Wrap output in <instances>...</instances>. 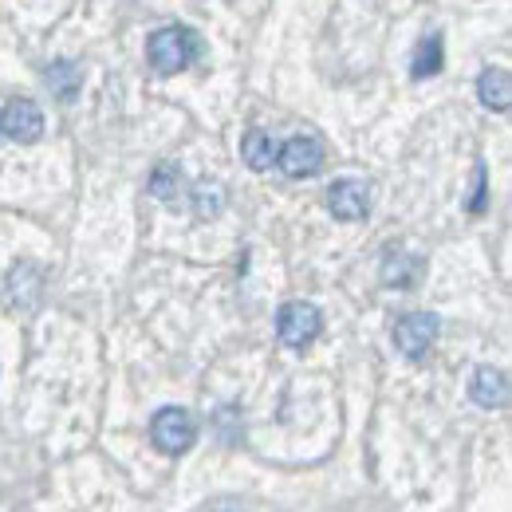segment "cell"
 <instances>
[{
  "label": "cell",
  "instance_id": "obj_1",
  "mask_svg": "<svg viewBox=\"0 0 512 512\" xmlns=\"http://www.w3.org/2000/svg\"><path fill=\"white\" fill-rule=\"evenodd\" d=\"M193 56H197V36H193L190 28H182V24L158 28V32H150V40H146V60H150V67H154L158 75H178V71H186V67L193 64Z\"/></svg>",
  "mask_w": 512,
  "mask_h": 512
},
{
  "label": "cell",
  "instance_id": "obj_2",
  "mask_svg": "<svg viewBox=\"0 0 512 512\" xmlns=\"http://www.w3.org/2000/svg\"><path fill=\"white\" fill-rule=\"evenodd\" d=\"M150 442L162 449V453H170V457L186 453L197 442V422L190 418V410H182V406L158 410L154 422H150Z\"/></svg>",
  "mask_w": 512,
  "mask_h": 512
},
{
  "label": "cell",
  "instance_id": "obj_3",
  "mask_svg": "<svg viewBox=\"0 0 512 512\" xmlns=\"http://www.w3.org/2000/svg\"><path fill=\"white\" fill-rule=\"evenodd\" d=\"M320 327H323L320 308H316V304H304V300L284 304L280 316H276V335H280V343L292 347V351L308 347V343L320 335Z\"/></svg>",
  "mask_w": 512,
  "mask_h": 512
},
{
  "label": "cell",
  "instance_id": "obj_4",
  "mask_svg": "<svg viewBox=\"0 0 512 512\" xmlns=\"http://www.w3.org/2000/svg\"><path fill=\"white\" fill-rule=\"evenodd\" d=\"M276 166L288 178H312L323 170V142L312 134H296L284 146H276Z\"/></svg>",
  "mask_w": 512,
  "mask_h": 512
},
{
  "label": "cell",
  "instance_id": "obj_5",
  "mask_svg": "<svg viewBox=\"0 0 512 512\" xmlns=\"http://www.w3.org/2000/svg\"><path fill=\"white\" fill-rule=\"evenodd\" d=\"M438 339V316L430 312H410L394 323V347L406 355V359H422Z\"/></svg>",
  "mask_w": 512,
  "mask_h": 512
},
{
  "label": "cell",
  "instance_id": "obj_6",
  "mask_svg": "<svg viewBox=\"0 0 512 512\" xmlns=\"http://www.w3.org/2000/svg\"><path fill=\"white\" fill-rule=\"evenodd\" d=\"M0 130L12 138V142H40V134H44V115H40V107L32 103V99H12L8 107H4V115H0Z\"/></svg>",
  "mask_w": 512,
  "mask_h": 512
},
{
  "label": "cell",
  "instance_id": "obj_7",
  "mask_svg": "<svg viewBox=\"0 0 512 512\" xmlns=\"http://www.w3.org/2000/svg\"><path fill=\"white\" fill-rule=\"evenodd\" d=\"M327 209L339 217V221H363L371 213V186L367 182H355V178H343L327 190Z\"/></svg>",
  "mask_w": 512,
  "mask_h": 512
},
{
  "label": "cell",
  "instance_id": "obj_8",
  "mask_svg": "<svg viewBox=\"0 0 512 512\" xmlns=\"http://www.w3.org/2000/svg\"><path fill=\"white\" fill-rule=\"evenodd\" d=\"M469 394H473V402H477V406L497 410V406H505V402H509V379H505V371H497V367H481V371L473 375Z\"/></svg>",
  "mask_w": 512,
  "mask_h": 512
},
{
  "label": "cell",
  "instance_id": "obj_9",
  "mask_svg": "<svg viewBox=\"0 0 512 512\" xmlns=\"http://www.w3.org/2000/svg\"><path fill=\"white\" fill-rule=\"evenodd\" d=\"M477 95H481V103L489 107V111H509L512 103V79L505 67H485L481 71V79H477Z\"/></svg>",
  "mask_w": 512,
  "mask_h": 512
},
{
  "label": "cell",
  "instance_id": "obj_10",
  "mask_svg": "<svg viewBox=\"0 0 512 512\" xmlns=\"http://www.w3.org/2000/svg\"><path fill=\"white\" fill-rule=\"evenodd\" d=\"M422 276V260L410 253H390L383 260V284L386 288H414Z\"/></svg>",
  "mask_w": 512,
  "mask_h": 512
},
{
  "label": "cell",
  "instance_id": "obj_11",
  "mask_svg": "<svg viewBox=\"0 0 512 512\" xmlns=\"http://www.w3.org/2000/svg\"><path fill=\"white\" fill-rule=\"evenodd\" d=\"M241 158H245L249 170L264 174V170H272V162H276V142H272L264 130H249L245 142H241Z\"/></svg>",
  "mask_w": 512,
  "mask_h": 512
},
{
  "label": "cell",
  "instance_id": "obj_12",
  "mask_svg": "<svg viewBox=\"0 0 512 512\" xmlns=\"http://www.w3.org/2000/svg\"><path fill=\"white\" fill-rule=\"evenodd\" d=\"M446 64V52H442V36H426L418 48H414V60H410V75L414 79H430L438 75Z\"/></svg>",
  "mask_w": 512,
  "mask_h": 512
},
{
  "label": "cell",
  "instance_id": "obj_13",
  "mask_svg": "<svg viewBox=\"0 0 512 512\" xmlns=\"http://www.w3.org/2000/svg\"><path fill=\"white\" fill-rule=\"evenodd\" d=\"M221 205H225V190H221L217 182H201V186H193V213H197L201 221L217 217Z\"/></svg>",
  "mask_w": 512,
  "mask_h": 512
},
{
  "label": "cell",
  "instance_id": "obj_14",
  "mask_svg": "<svg viewBox=\"0 0 512 512\" xmlns=\"http://www.w3.org/2000/svg\"><path fill=\"white\" fill-rule=\"evenodd\" d=\"M48 87L60 95V99H75V91H79V67L67 64V60H60V64L48 67Z\"/></svg>",
  "mask_w": 512,
  "mask_h": 512
},
{
  "label": "cell",
  "instance_id": "obj_15",
  "mask_svg": "<svg viewBox=\"0 0 512 512\" xmlns=\"http://www.w3.org/2000/svg\"><path fill=\"white\" fill-rule=\"evenodd\" d=\"M178 190H182V170H174V166H158L154 178H150V193L162 197V201H174Z\"/></svg>",
  "mask_w": 512,
  "mask_h": 512
},
{
  "label": "cell",
  "instance_id": "obj_16",
  "mask_svg": "<svg viewBox=\"0 0 512 512\" xmlns=\"http://www.w3.org/2000/svg\"><path fill=\"white\" fill-rule=\"evenodd\" d=\"M485 209V170H477V197H473V213Z\"/></svg>",
  "mask_w": 512,
  "mask_h": 512
}]
</instances>
